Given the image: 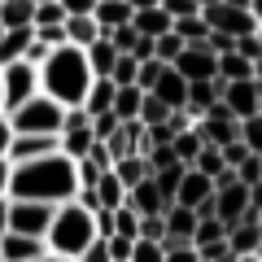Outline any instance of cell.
Returning <instances> with one entry per match:
<instances>
[{
    "label": "cell",
    "instance_id": "1",
    "mask_svg": "<svg viewBox=\"0 0 262 262\" xmlns=\"http://www.w3.org/2000/svg\"><path fill=\"white\" fill-rule=\"evenodd\" d=\"M75 192H79L75 162L66 158L61 149L39 153V158H27V162H13L9 166V188H5V196H13V201L61 206V201H70Z\"/></svg>",
    "mask_w": 262,
    "mask_h": 262
},
{
    "label": "cell",
    "instance_id": "2",
    "mask_svg": "<svg viewBox=\"0 0 262 262\" xmlns=\"http://www.w3.org/2000/svg\"><path fill=\"white\" fill-rule=\"evenodd\" d=\"M35 75H39V92H44L48 101H57V105H83L88 83L96 79L92 70H88L83 48H75V44L48 48V57L35 66Z\"/></svg>",
    "mask_w": 262,
    "mask_h": 262
},
{
    "label": "cell",
    "instance_id": "3",
    "mask_svg": "<svg viewBox=\"0 0 262 262\" xmlns=\"http://www.w3.org/2000/svg\"><path fill=\"white\" fill-rule=\"evenodd\" d=\"M92 241H101L96 227H92V210H83L75 196L61 201V206H53V219H48V232H44V249L48 253L75 262Z\"/></svg>",
    "mask_w": 262,
    "mask_h": 262
},
{
    "label": "cell",
    "instance_id": "4",
    "mask_svg": "<svg viewBox=\"0 0 262 262\" xmlns=\"http://www.w3.org/2000/svg\"><path fill=\"white\" fill-rule=\"evenodd\" d=\"M61 110L66 105H57L44 92H35L31 101H22L18 110L5 114V122L13 127V136H57L61 131Z\"/></svg>",
    "mask_w": 262,
    "mask_h": 262
},
{
    "label": "cell",
    "instance_id": "5",
    "mask_svg": "<svg viewBox=\"0 0 262 262\" xmlns=\"http://www.w3.org/2000/svg\"><path fill=\"white\" fill-rule=\"evenodd\" d=\"M39 92V75H35V66L31 61H9V66H0V105H5V114L18 110L22 101H31V96Z\"/></svg>",
    "mask_w": 262,
    "mask_h": 262
},
{
    "label": "cell",
    "instance_id": "6",
    "mask_svg": "<svg viewBox=\"0 0 262 262\" xmlns=\"http://www.w3.org/2000/svg\"><path fill=\"white\" fill-rule=\"evenodd\" d=\"M201 22H206L210 31H223V35H253L258 31V13L249 9H236V5H227V0H214V5H206L201 9Z\"/></svg>",
    "mask_w": 262,
    "mask_h": 262
},
{
    "label": "cell",
    "instance_id": "7",
    "mask_svg": "<svg viewBox=\"0 0 262 262\" xmlns=\"http://www.w3.org/2000/svg\"><path fill=\"white\" fill-rule=\"evenodd\" d=\"M48 219H53V206H44V201H13V196H9V219H5V232L39 236V241H44Z\"/></svg>",
    "mask_w": 262,
    "mask_h": 262
},
{
    "label": "cell",
    "instance_id": "8",
    "mask_svg": "<svg viewBox=\"0 0 262 262\" xmlns=\"http://www.w3.org/2000/svg\"><path fill=\"white\" fill-rule=\"evenodd\" d=\"M219 101L227 105L232 118H253V114H262V83L258 79H236V83L219 79Z\"/></svg>",
    "mask_w": 262,
    "mask_h": 262
},
{
    "label": "cell",
    "instance_id": "9",
    "mask_svg": "<svg viewBox=\"0 0 262 262\" xmlns=\"http://www.w3.org/2000/svg\"><path fill=\"white\" fill-rule=\"evenodd\" d=\"M170 70H175L184 83H201V79H219L214 75V53H210L206 44H184L179 48V57L170 61Z\"/></svg>",
    "mask_w": 262,
    "mask_h": 262
},
{
    "label": "cell",
    "instance_id": "10",
    "mask_svg": "<svg viewBox=\"0 0 262 262\" xmlns=\"http://www.w3.org/2000/svg\"><path fill=\"white\" fill-rule=\"evenodd\" d=\"M236 122H241V118H232V114H201L192 127H196V136H201V144L223 149L227 140H236Z\"/></svg>",
    "mask_w": 262,
    "mask_h": 262
},
{
    "label": "cell",
    "instance_id": "11",
    "mask_svg": "<svg viewBox=\"0 0 262 262\" xmlns=\"http://www.w3.org/2000/svg\"><path fill=\"white\" fill-rule=\"evenodd\" d=\"M206 196H214V184H210V175H201V170L188 166V170H184V179H179V188H175V206L196 210Z\"/></svg>",
    "mask_w": 262,
    "mask_h": 262
},
{
    "label": "cell",
    "instance_id": "12",
    "mask_svg": "<svg viewBox=\"0 0 262 262\" xmlns=\"http://www.w3.org/2000/svg\"><path fill=\"white\" fill-rule=\"evenodd\" d=\"M39 253H48L39 236H18V232L0 236V258L5 262H31V258H39Z\"/></svg>",
    "mask_w": 262,
    "mask_h": 262
},
{
    "label": "cell",
    "instance_id": "13",
    "mask_svg": "<svg viewBox=\"0 0 262 262\" xmlns=\"http://www.w3.org/2000/svg\"><path fill=\"white\" fill-rule=\"evenodd\" d=\"M122 201H127V206L136 210V214H162V210L170 206V201H162L158 184H153L149 175H144V179H140L136 188H127V196H122Z\"/></svg>",
    "mask_w": 262,
    "mask_h": 262
},
{
    "label": "cell",
    "instance_id": "14",
    "mask_svg": "<svg viewBox=\"0 0 262 262\" xmlns=\"http://www.w3.org/2000/svg\"><path fill=\"white\" fill-rule=\"evenodd\" d=\"M131 31L136 35H166L170 31V13L162 9V5H149V9H131Z\"/></svg>",
    "mask_w": 262,
    "mask_h": 262
},
{
    "label": "cell",
    "instance_id": "15",
    "mask_svg": "<svg viewBox=\"0 0 262 262\" xmlns=\"http://www.w3.org/2000/svg\"><path fill=\"white\" fill-rule=\"evenodd\" d=\"M149 92L158 96V101L166 105V110H184V92H188V83H184V79L175 75V70H170V66H162V75H158V83H153Z\"/></svg>",
    "mask_w": 262,
    "mask_h": 262
},
{
    "label": "cell",
    "instance_id": "16",
    "mask_svg": "<svg viewBox=\"0 0 262 262\" xmlns=\"http://www.w3.org/2000/svg\"><path fill=\"white\" fill-rule=\"evenodd\" d=\"M258 66L262 61H245L241 53H219L214 57V75L223 83H236V79H258Z\"/></svg>",
    "mask_w": 262,
    "mask_h": 262
},
{
    "label": "cell",
    "instance_id": "17",
    "mask_svg": "<svg viewBox=\"0 0 262 262\" xmlns=\"http://www.w3.org/2000/svg\"><path fill=\"white\" fill-rule=\"evenodd\" d=\"M227 249L241 258V253H262V223H236V227H227Z\"/></svg>",
    "mask_w": 262,
    "mask_h": 262
},
{
    "label": "cell",
    "instance_id": "18",
    "mask_svg": "<svg viewBox=\"0 0 262 262\" xmlns=\"http://www.w3.org/2000/svg\"><path fill=\"white\" fill-rule=\"evenodd\" d=\"M61 35H66V44L88 48L92 39H101V27H96L92 13H79V18H66V22H61Z\"/></svg>",
    "mask_w": 262,
    "mask_h": 262
},
{
    "label": "cell",
    "instance_id": "19",
    "mask_svg": "<svg viewBox=\"0 0 262 262\" xmlns=\"http://www.w3.org/2000/svg\"><path fill=\"white\" fill-rule=\"evenodd\" d=\"M92 18L101 31H114V27H127L131 22V9H127V0H96Z\"/></svg>",
    "mask_w": 262,
    "mask_h": 262
},
{
    "label": "cell",
    "instance_id": "20",
    "mask_svg": "<svg viewBox=\"0 0 262 262\" xmlns=\"http://www.w3.org/2000/svg\"><path fill=\"white\" fill-rule=\"evenodd\" d=\"M170 35H179L184 44H206L210 27L201 22V9H196V13H188V18H170Z\"/></svg>",
    "mask_w": 262,
    "mask_h": 262
},
{
    "label": "cell",
    "instance_id": "21",
    "mask_svg": "<svg viewBox=\"0 0 262 262\" xmlns=\"http://www.w3.org/2000/svg\"><path fill=\"white\" fill-rule=\"evenodd\" d=\"M31 35H35V31H31V27H13V31H5V35H0V66L18 61V57L27 53Z\"/></svg>",
    "mask_w": 262,
    "mask_h": 262
},
{
    "label": "cell",
    "instance_id": "22",
    "mask_svg": "<svg viewBox=\"0 0 262 262\" xmlns=\"http://www.w3.org/2000/svg\"><path fill=\"white\" fill-rule=\"evenodd\" d=\"M110 105H114V83L105 75H96L92 83H88V92H83V110L88 114H105Z\"/></svg>",
    "mask_w": 262,
    "mask_h": 262
},
{
    "label": "cell",
    "instance_id": "23",
    "mask_svg": "<svg viewBox=\"0 0 262 262\" xmlns=\"http://www.w3.org/2000/svg\"><path fill=\"white\" fill-rule=\"evenodd\" d=\"M110 170L118 175V184H122V188H136V184H140L144 175H149V162H144L140 153H127V158H118V162H114Z\"/></svg>",
    "mask_w": 262,
    "mask_h": 262
},
{
    "label": "cell",
    "instance_id": "24",
    "mask_svg": "<svg viewBox=\"0 0 262 262\" xmlns=\"http://www.w3.org/2000/svg\"><path fill=\"white\" fill-rule=\"evenodd\" d=\"M31 13H35V0H0V27H31Z\"/></svg>",
    "mask_w": 262,
    "mask_h": 262
},
{
    "label": "cell",
    "instance_id": "25",
    "mask_svg": "<svg viewBox=\"0 0 262 262\" xmlns=\"http://www.w3.org/2000/svg\"><path fill=\"white\" fill-rule=\"evenodd\" d=\"M184 162H170V166H158V170H149V179L158 184V192H162V201H175V188H179V179H184Z\"/></svg>",
    "mask_w": 262,
    "mask_h": 262
},
{
    "label": "cell",
    "instance_id": "26",
    "mask_svg": "<svg viewBox=\"0 0 262 262\" xmlns=\"http://www.w3.org/2000/svg\"><path fill=\"white\" fill-rule=\"evenodd\" d=\"M140 88H136V83H127V88H114V105H110V110L114 114H118V122H127V118H136V114H140Z\"/></svg>",
    "mask_w": 262,
    "mask_h": 262
},
{
    "label": "cell",
    "instance_id": "27",
    "mask_svg": "<svg viewBox=\"0 0 262 262\" xmlns=\"http://www.w3.org/2000/svg\"><path fill=\"white\" fill-rule=\"evenodd\" d=\"M170 153H175V162L192 166V158L201 153V136H196V127H188V131H175V136H170Z\"/></svg>",
    "mask_w": 262,
    "mask_h": 262
},
{
    "label": "cell",
    "instance_id": "28",
    "mask_svg": "<svg viewBox=\"0 0 262 262\" xmlns=\"http://www.w3.org/2000/svg\"><path fill=\"white\" fill-rule=\"evenodd\" d=\"M96 201H101L105 210H114V206H122V196H127V188L118 184V175H114V170H101V179H96Z\"/></svg>",
    "mask_w": 262,
    "mask_h": 262
},
{
    "label": "cell",
    "instance_id": "29",
    "mask_svg": "<svg viewBox=\"0 0 262 262\" xmlns=\"http://www.w3.org/2000/svg\"><path fill=\"white\" fill-rule=\"evenodd\" d=\"M236 140H241L249 153H262V114H253V118H241V122H236Z\"/></svg>",
    "mask_w": 262,
    "mask_h": 262
},
{
    "label": "cell",
    "instance_id": "30",
    "mask_svg": "<svg viewBox=\"0 0 262 262\" xmlns=\"http://www.w3.org/2000/svg\"><path fill=\"white\" fill-rule=\"evenodd\" d=\"M166 114H170V110H166V105H162L153 92L140 96V114H136V118H140L144 127H162V122H166Z\"/></svg>",
    "mask_w": 262,
    "mask_h": 262
},
{
    "label": "cell",
    "instance_id": "31",
    "mask_svg": "<svg viewBox=\"0 0 262 262\" xmlns=\"http://www.w3.org/2000/svg\"><path fill=\"white\" fill-rule=\"evenodd\" d=\"M136 223H140V214L122 201V206H114V236H122V241H136Z\"/></svg>",
    "mask_w": 262,
    "mask_h": 262
},
{
    "label": "cell",
    "instance_id": "32",
    "mask_svg": "<svg viewBox=\"0 0 262 262\" xmlns=\"http://www.w3.org/2000/svg\"><path fill=\"white\" fill-rule=\"evenodd\" d=\"M236 184H245V188H262V153H249V158L236 166Z\"/></svg>",
    "mask_w": 262,
    "mask_h": 262
},
{
    "label": "cell",
    "instance_id": "33",
    "mask_svg": "<svg viewBox=\"0 0 262 262\" xmlns=\"http://www.w3.org/2000/svg\"><path fill=\"white\" fill-rule=\"evenodd\" d=\"M179 48H184V39H179V35H170V31L153 39V57H158V61H166V66L179 57Z\"/></svg>",
    "mask_w": 262,
    "mask_h": 262
},
{
    "label": "cell",
    "instance_id": "34",
    "mask_svg": "<svg viewBox=\"0 0 262 262\" xmlns=\"http://www.w3.org/2000/svg\"><path fill=\"white\" fill-rule=\"evenodd\" d=\"M232 53H241L245 61H262V35L253 31V35H236L232 39Z\"/></svg>",
    "mask_w": 262,
    "mask_h": 262
},
{
    "label": "cell",
    "instance_id": "35",
    "mask_svg": "<svg viewBox=\"0 0 262 262\" xmlns=\"http://www.w3.org/2000/svg\"><path fill=\"white\" fill-rule=\"evenodd\" d=\"M127 262H162V245L158 241H131Z\"/></svg>",
    "mask_w": 262,
    "mask_h": 262
},
{
    "label": "cell",
    "instance_id": "36",
    "mask_svg": "<svg viewBox=\"0 0 262 262\" xmlns=\"http://www.w3.org/2000/svg\"><path fill=\"white\" fill-rule=\"evenodd\" d=\"M114 131H118V114H114V110L92 114V136H96V140H110Z\"/></svg>",
    "mask_w": 262,
    "mask_h": 262
},
{
    "label": "cell",
    "instance_id": "37",
    "mask_svg": "<svg viewBox=\"0 0 262 262\" xmlns=\"http://www.w3.org/2000/svg\"><path fill=\"white\" fill-rule=\"evenodd\" d=\"M83 158L92 162L96 170H110V166H114V158H110V149H105V140H92V144H88V153H83Z\"/></svg>",
    "mask_w": 262,
    "mask_h": 262
},
{
    "label": "cell",
    "instance_id": "38",
    "mask_svg": "<svg viewBox=\"0 0 262 262\" xmlns=\"http://www.w3.org/2000/svg\"><path fill=\"white\" fill-rule=\"evenodd\" d=\"M219 153H223V166H232V170L241 166L245 158H249V149H245L241 140H227V144H223V149H219Z\"/></svg>",
    "mask_w": 262,
    "mask_h": 262
},
{
    "label": "cell",
    "instance_id": "39",
    "mask_svg": "<svg viewBox=\"0 0 262 262\" xmlns=\"http://www.w3.org/2000/svg\"><path fill=\"white\" fill-rule=\"evenodd\" d=\"M162 262H201L192 245H175V249H162Z\"/></svg>",
    "mask_w": 262,
    "mask_h": 262
},
{
    "label": "cell",
    "instance_id": "40",
    "mask_svg": "<svg viewBox=\"0 0 262 262\" xmlns=\"http://www.w3.org/2000/svg\"><path fill=\"white\" fill-rule=\"evenodd\" d=\"M158 5L170 13V18H188V13H196V5H192V0H158Z\"/></svg>",
    "mask_w": 262,
    "mask_h": 262
},
{
    "label": "cell",
    "instance_id": "41",
    "mask_svg": "<svg viewBox=\"0 0 262 262\" xmlns=\"http://www.w3.org/2000/svg\"><path fill=\"white\" fill-rule=\"evenodd\" d=\"M75 262H110V249H105V241H92Z\"/></svg>",
    "mask_w": 262,
    "mask_h": 262
},
{
    "label": "cell",
    "instance_id": "42",
    "mask_svg": "<svg viewBox=\"0 0 262 262\" xmlns=\"http://www.w3.org/2000/svg\"><path fill=\"white\" fill-rule=\"evenodd\" d=\"M206 48H210V53H232V35H223V31H210V35H206Z\"/></svg>",
    "mask_w": 262,
    "mask_h": 262
},
{
    "label": "cell",
    "instance_id": "43",
    "mask_svg": "<svg viewBox=\"0 0 262 262\" xmlns=\"http://www.w3.org/2000/svg\"><path fill=\"white\" fill-rule=\"evenodd\" d=\"M57 5L66 9V18H79V13H92L96 9V0H57Z\"/></svg>",
    "mask_w": 262,
    "mask_h": 262
},
{
    "label": "cell",
    "instance_id": "44",
    "mask_svg": "<svg viewBox=\"0 0 262 262\" xmlns=\"http://www.w3.org/2000/svg\"><path fill=\"white\" fill-rule=\"evenodd\" d=\"M9 140H13V127L0 118V158H5V149H9Z\"/></svg>",
    "mask_w": 262,
    "mask_h": 262
},
{
    "label": "cell",
    "instance_id": "45",
    "mask_svg": "<svg viewBox=\"0 0 262 262\" xmlns=\"http://www.w3.org/2000/svg\"><path fill=\"white\" fill-rule=\"evenodd\" d=\"M5 188H9V162L0 158V196H5Z\"/></svg>",
    "mask_w": 262,
    "mask_h": 262
},
{
    "label": "cell",
    "instance_id": "46",
    "mask_svg": "<svg viewBox=\"0 0 262 262\" xmlns=\"http://www.w3.org/2000/svg\"><path fill=\"white\" fill-rule=\"evenodd\" d=\"M5 219H9V196H0V236H5Z\"/></svg>",
    "mask_w": 262,
    "mask_h": 262
},
{
    "label": "cell",
    "instance_id": "47",
    "mask_svg": "<svg viewBox=\"0 0 262 262\" xmlns=\"http://www.w3.org/2000/svg\"><path fill=\"white\" fill-rule=\"evenodd\" d=\"M149 5H158V0H127V9H149Z\"/></svg>",
    "mask_w": 262,
    "mask_h": 262
},
{
    "label": "cell",
    "instance_id": "48",
    "mask_svg": "<svg viewBox=\"0 0 262 262\" xmlns=\"http://www.w3.org/2000/svg\"><path fill=\"white\" fill-rule=\"evenodd\" d=\"M31 262H70V258H57V253H39V258H31Z\"/></svg>",
    "mask_w": 262,
    "mask_h": 262
},
{
    "label": "cell",
    "instance_id": "49",
    "mask_svg": "<svg viewBox=\"0 0 262 262\" xmlns=\"http://www.w3.org/2000/svg\"><path fill=\"white\" fill-rule=\"evenodd\" d=\"M210 262H236V253L227 249V253H219V258H210Z\"/></svg>",
    "mask_w": 262,
    "mask_h": 262
},
{
    "label": "cell",
    "instance_id": "50",
    "mask_svg": "<svg viewBox=\"0 0 262 262\" xmlns=\"http://www.w3.org/2000/svg\"><path fill=\"white\" fill-rule=\"evenodd\" d=\"M236 262H262V253H241Z\"/></svg>",
    "mask_w": 262,
    "mask_h": 262
},
{
    "label": "cell",
    "instance_id": "51",
    "mask_svg": "<svg viewBox=\"0 0 262 262\" xmlns=\"http://www.w3.org/2000/svg\"><path fill=\"white\" fill-rule=\"evenodd\" d=\"M192 5H196V9H206V5H214V0H192Z\"/></svg>",
    "mask_w": 262,
    "mask_h": 262
},
{
    "label": "cell",
    "instance_id": "52",
    "mask_svg": "<svg viewBox=\"0 0 262 262\" xmlns=\"http://www.w3.org/2000/svg\"><path fill=\"white\" fill-rule=\"evenodd\" d=\"M0 118H5V105H0Z\"/></svg>",
    "mask_w": 262,
    "mask_h": 262
},
{
    "label": "cell",
    "instance_id": "53",
    "mask_svg": "<svg viewBox=\"0 0 262 262\" xmlns=\"http://www.w3.org/2000/svg\"><path fill=\"white\" fill-rule=\"evenodd\" d=\"M0 35H5V27H0Z\"/></svg>",
    "mask_w": 262,
    "mask_h": 262
},
{
    "label": "cell",
    "instance_id": "54",
    "mask_svg": "<svg viewBox=\"0 0 262 262\" xmlns=\"http://www.w3.org/2000/svg\"><path fill=\"white\" fill-rule=\"evenodd\" d=\"M35 5H39V0H35Z\"/></svg>",
    "mask_w": 262,
    "mask_h": 262
},
{
    "label": "cell",
    "instance_id": "55",
    "mask_svg": "<svg viewBox=\"0 0 262 262\" xmlns=\"http://www.w3.org/2000/svg\"><path fill=\"white\" fill-rule=\"evenodd\" d=\"M0 262H5V258H0Z\"/></svg>",
    "mask_w": 262,
    "mask_h": 262
}]
</instances>
